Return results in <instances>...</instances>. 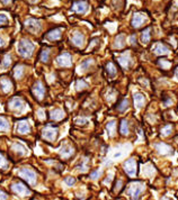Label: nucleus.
Listing matches in <instances>:
<instances>
[{
    "label": "nucleus",
    "instance_id": "obj_1",
    "mask_svg": "<svg viewBox=\"0 0 178 200\" xmlns=\"http://www.w3.org/2000/svg\"><path fill=\"white\" fill-rule=\"evenodd\" d=\"M17 51H18L19 55H22L23 57H29L32 55V53L34 51V45L27 40H22L18 43L17 46Z\"/></svg>",
    "mask_w": 178,
    "mask_h": 200
},
{
    "label": "nucleus",
    "instance_id": "obj_2",
    "mask_svg": "<svg viewBox=\"0 0 178 200\" xmlns=\"http://www.w3.org/2000/svg\"><path fill=\"white\" fill-rule=\"evenodd\" d=\"M144 185L141 182H133L131 183L130 188H128V194L131 196L132 199H137L140 197V194L143 192Z\"/></svg>",
    "mask_w": 178,
    "mask_h": 200
},
{
    "label": "nucleus",
    "instance_id": "obj_3",
    "mask_svg": "<svg viewBox=\"0 0 178 200\" xmlns=\"http://www.w3.org/2000/svg\"><path fill=\"white\" fill-rule=\"evenodd\" d=\"M19 177L23 178L25 181H27L29 185H35L36 182V174H35L34 171H32L31 169H27V168H24L19 171Z\"/></svg>",
    "mask_w": 178,
    "mask_h": 200
},
{
    "label": "nucleus",
    "instance_id": "obj_4",
    "mask_svg": "<svg viewBox=\"0 0 178 200\" xmlns=\"http://www.w3.org/2000/svg\"><path fill=\"white\" fill-rule=\"evenodd\" d=\"M9 108L11 109V110L20 114V113L25 109V104H24V101H23L20 98L15 97V98H13L9 101Z\"/></svg>",
    "mask_w": 178,
    "mask_h": 200
},
{
    "label": "nucleus",
    "instance_id": "obj_5",
    "mask_svg": "<svg viewBox=\"0 0 178 200\" xmlns=\"http://www.w3.org/2000/svg\"><path fill=\"white\" fill-rule=\"evenodd\" d=\"M25 25H26V28H27L29 32H32V33H38L42 28L41 22L37 20V19H34V18L27 19L26 23H25Z\"/></svg>",
    "mask_w": 178,
    "mask_h": 200
},
{
    "label": "nucleus",
    "instance_id": "obj_6",
    "mask_svg": "<svg viewBox=\"0 0 178 200\" xmlns=\"http://www.w3.org/2000/svg\"><path fill=\"white\" fill-rule=\"evenodd\" d=\"M124 170L128 177H134L137 174V162L134 159H130L125 162Z\"/></svg>",
    "mask_w": 178,
    "mask_h": 200
},
{
    "label": "nucleus",
    "instance_id": "obj_7",
    "mask_svg": "<svg viewBox=\"0 0 178 200\" xmlns=\"http://www.w3.org/2000/svg\"><path fill=\"white\" fill-rule=\"evenodd\" d=\"M88 2L85 1V0H79V1H76L72 5V10L77 14H86L88 11Z\"/></svg>",
    "mask_w": 178,
    "mask_h": 200
},
{
    "label": "nucleus",
    "instance_id": "obj_8",
    "mask_svg": "<svg viewBox=\"0 0 178 200\" xmlns=\"http://www.w3.org/2000/svg\"><path fill=\"white\" fill-rule=\"evenodd\" d=\"M56 64L60 66H71L72 57L69 53H63L56 59Z\"/></svg>",
    "mask_w": 178,
    "mask_h": 200
},
{
    "label": "nucleus",
    "instance_id": "obj_9",
    "mask_svg": "<svg viewBox=\"0 0 178 200\" xmlns=\"http://www.w3.org/2000/svg\"><path fill=\"white\" fill-rule=\"evenodd\" d=\"M11 190H13L16 194H18V196H27V194H31L29 189H27V187H25V185H22V183H14V185H11Z\"/></svg>",
    "mask_w": 178,
    "mask_h": 200
},
{
    "label": "nucleus",
    "instance_id": "obj_10",
    "mask_svg": "<svg viewBox=\"0 0 178 200\" xmlns=\"http://www.w3.org/2000/svg\"><path fill=\"white\" fill-rule=\"evenodd\" d=\"M145 22H147V16L143 15V14H140V12H137L132 18V26L133 27H140Z\"/></svg>",
    "mask_w": 178,
    "mask_h": 200
},
{
    "label": "nucleus",
    "instance_id": "obj_11",
    "mask_svg": "<svg viewBox=\"0 0 178 200\" xmlns=\"http://www.w3.org/2000/svg\"><path fill=\"white\" fill-rule=\"evenodd\" d=\"M58 136V130L56 128H52V127H47L43 130V137L47 141H54Z\"/></svg>",
    "mask_w": 178,
    "mask_h": 200
},
{
    "label": "nucleus",
    "instance_id": "obj_12",
    "mask_svg": "<svg viewBox=\"0 0 178 200\" xmlns=\"http://www.w3.org/2000/svg\"><path fill=\"white\" fill-rule=\"evenodd\" d=\"M119 63L121 64V66H122L123 69L128 70V69L130 68V64H131V56H130V53L126 52L119 56Z\"/></svg>",
    "mask_w": 178,
    "mask_h": 200
},
{
    "label": "nucleus",
    "instance_id": "obj_13",
    "mask_svg": "<svg viewBox=\"0 0 178 200\" xmlns=\"http://www.w3.org/2000/svg\"><path fill=\"white\" fill-rule=\"evenodd\" d=\"M33 92L34 95L37 97L38 99H42L44 97V93H45V88L43 87L41 81H37L35 83L34 87H33Z\"/></svg>",
    "mask_w": 178,
    "mask_h": 200
},
{
    "label": "nucleus",
    "instance_id": "obj_14",
    "mask_svg": "<svg viewBox=\"0 0 178 200\" xmlns=\"http://www.w3.org/2000/svg\"><path fill=\"white\" fill-rule=\"evenodd\" d=\"M61 32L62 29L61 28H54L52 31H50L45 35V38L49 40H58L61 38Z\"/></svg>",
    "mask_w": 178,
    "mask_h": 200
},
{
    "label": "nucleus",
    "instance_id": "obj_15",
    "mask_svg": "<svg viewBox=\"0 0 178 200\" xmlns=\"http://www.w3.org/2000/svg\"><path fill=\"white\" fill-rule=\"evenodd\" d=\"M156 150L159 152L160 154H163V155H169V154H172V148L167 145L166 143H159V144L156 145Z\"/></svg>",
    "mask_w": 178,
    "mask_h": 200
},
{
    "label": "nucleus",
    "instance_id": "obj_16",
    "mask_svg": "<svg viewBox=\"0 0 178 200\" xmlns=\"http://www.w3.org/2000/svg\"><path fill=\"white\" fill-rule=\"evenodd\" d=\"M29 132H31V126H29L28 121L23 120V121H19L17 124V133H19V134H27Z\"/></svg>",
    "mask_w": 178,
    "mask_h": 200
},
{
    "label": "nucleus",
    "instance_id": "obj_17",
    "mask_svg": "<svg viewBox=\"0 0 178 200\" xmlns=\"http://www.w3.org/2000/svg\"><path fill=\"white\" fill-rule=\"evenodd\" d=\"M134 104H135V107L139 109V108H142L145 104V98H144V96L140 92H135L134 93Z\"/></svg>",
    "mask_w": 178,
    "mask_h": 200
},
{
    "label": "nucleus",
    "instance_id": "obj_18",
    "mask_svg": "<svg viewBox=\"0 0 178 200\" xmlns=\"http://www.w3.org/2000/svg\"><path fill=\"white\" fill-rule=\"evenodd\" d=\"M11 87H13V84H11V82H10L8 78H1L0 79V88L2 89L3 92H9L10 90H11Z\"/></svg>",
    "mask_w": 178,
    "mask_h": 200
},
{
    "label": "nucleus",
    "instance_id": "obj_19",
    "mask_svg": "<svg viewBox=\"0 0 178 200\" xmlns=\"http://www.w3.org/2000/svg\"><path fill=\"white\" fill-rule=\"evenodd\" d=\"M84 40H85V37L81 33H75V34L71 36V40L73 42L75 45H77V46H81L82 44H84Z\"/></svg>",
    "mask_w": 178,
    "mask_h": 200
},
{
    "label": "nucleus",
    "instance_id": "obj_20",
    "mask_svg": "<svg viewBox=\"0 0 178 200\" xmlns=\"http://www.w3.org/2000/svg\"><path fill=\"white\" fill-rule=\"evenodd\" d=\"M154 53L157 55H163V54H168L169 53V49L167 46H165L163 44L158 43L154 47Z\"/></svg>",
    "mask_w": 178,
    "mask_h": 200
},
{
    "label": "nucleus",
    "instance_id": "obj_21",
    "mask_svg": "<svg viewBox=\"0 0 178 200\" xmlns=\"http://www.w3.org/2000/svg\"><path fill=\"white\" fill-rule=\"evenodd\" d=\"M60 154H61V156L62 157H70L73 154V150H72L71 146H69V145H63L62 148H61V151H60Z\"/></svg>",
    "mask_w": 178,
    "mask_h": 200
},
{
    "label": "nucleus",
    "instance_id": "obj_22",
    "mask_svg": "<svg viewBox=\"0 0 178 200\" xmlns=\"http://www.w3.org/2000/svg\"><path fill=\"white\" fill-rule=\"evenodd\" d=\"M11 148H13L17 154H19V155H25V154L27 153L25 146L22 144H19V143H15V144L11 146Z\"/></svg>",
    "mask_w": 178,
    "mask_h": 200
},
{
    "label": "nucleus",
    "instance_id": "obj_23",
    "mask_svg": "<svg viewBox=\"0 0 178 200\" xmlns=\"http://www.w3.org/2000/svg\"><path fill=\"white\" fill-rule=\"evenodd\" d=\"M63 117H64V113L61 109H54L51 113V118L54 120H61Z\"/></svg>",
    "mask_w": 178,
    "mask_h": 200
},
{
    "label": "nucleus",
    "instance_id": "obj_24",
    "mask_svg": "<svg viewBox=\"0 0 178 200\" xmlns=\"http://www.w3.org/2000/svg\"><path fill=\"white\" fill-rule=\"evenodd\" d=\"M124 45H125V36L123 34H121L115 38V44H114V46H115L116 49H122V47H124Z\"/></svg>",
    "mask_w": 178,
    "mask_h": 200
},
{
    "label": "nucleus",
    "instance_id": "obj_25",
    "mask_svg": "<svg viewBox=\"0 0 178 200\" xmlns=\"http://www.w3.org/2000/svg\"><path fill=\"white\" fill-rule=\"evenodd\" d=\"M150 37H151V28H147V29H144L142 35H141V40H142V43L143 44H147L149 40H150Z\"/></svg>",
    "mask_w": 178,
    "mask_h": 200
},
{
    "label": "nucleus",
    "instance_id": "obj_26",
    "mask_svg": "<svg viewBox=\"0 0 178 200\" xmlns=\"http://www.w3.org/2000/svg\"><path fill=\"white\" fill-rule=\"evenodd\" d=\"M24 72H25V68L23 65H17L14 70V74H15V78L16 79H20V78L24 75Z\"/></svg>",
    "mask_w": 178,
    "mask_h": 200
},
{
    "label": "nucleus",
    "instance_id": "obj_27",
    "mask_svg": "<svg viewBox=\"0 0 178 200\" xmlns=\"http://www.w3.org/2000/svg\"><path fill=\"white\" fill-rule=\"evenodd\" d=\"M119 132L122 135H128V120L123 119L121 121V126H119Z\"/></svg>",
    "mask_w": 178,
    "mask_h": 200
},
{
    "label": "nucleus",
    "instance_id": "obj_28",
    "mask_svg": "<svg viewBox=\"0 0 178 200\" xmlns=\"http://www.w3.org/2000/svg\"><path fill=\"white\" fill-rule=\"evenodd\" d=\"M9 130V123L6 118L0 117V132H7Z\"/></svg>",
    "mask_w": 178,
    "mask_h": 200
},
{
    "label": "nucleus",
    "instance_id": "obj_29",
    "mask_svg": "<svg viewBox=\"0 0 178 200\" xmlns=\"http://www.w3.org/2000/svg\"><path fill=\"white\" fill-rule=\"evenodd\" d=\"M10 64H11V56H10V55H6V56H5V59L2 60V62H1V65H0V68L2 69V70H5V69L9 68Z\"/></svg>",
    "mask_w": 178,
    "mask_h": 200
},
{
    "label": "nucleus",
    "instance_id": "obj_30",
    "mask_svg": "<svg viewBox=\"0 0 178 200\" xmlns=\"http://www.w3.org/2000/svg\"><path fill=\"white\" fill-rule=\"evenodd\" d=\"M106 70H107V73L110 74V77H115L116 75V68L112 62H110V63L106 65Z\"/></svg>",
    "mask_w": 178,
    "mask_h": 200
},
{
    "label": "nucleus",
    "instance_id": "obj_31",
    "mask_svg": "<svg viewBox=\"0 0 178 200\" xmlns=\"http://www.w3.org/2000/svg\"><path fill=\"white\" fill-rule=\"evenodd\" d=\"M115 127H116V124L114 120H113V121H110V123H107L106 130H107V132L110 133V136H114V134H115Z\"/></svg>",
    "mask_w": 178,
    "mask_h": 200
},
{
    "label": "nucleus",
    "instance_id": "obj_32",
    "mask_svg": "<svg viewBox=\"0 0 178 200\" xmlns=\"http://www.w3.org/2000/svg\"><path fill=\"white\" fill-rule=\"evenodd\" d=\"M93 63H94V61H93V60H86V61H84L81 63V64H80V66H79V70L80 71H86V70H88V69H89V66H90L91 64H93Z\"/></svg>",
    "mask_w": 178,
    "mask_h": 200
},
{
    "label": "nucleus",
    "instance_id": "obj_33",
    "mask_svg": "<svg viewBox=\"0 0 178 200\" xmlns=\"http://www.w3.org/2000/svg\"><path fill=\"white\" fill-rule=\"evenodd\" d=\"M171 133H172V126H171V125H167V126H165L163 130H161V135H163V137H166V136H169Z\"/></svg>",
    "mask_w": 178,
    "mask_h": 200
},
{
    "label": "nucleus",
    "instance_id": "obj_34",
    "mask_svg": "<svg viewBox=\"0 0 178 200\" xmlns=\"http://www.w3.org/2000/svg\"><path fill=\"white\" fill-rule=\"evenodd\" d=\"M88 87V84L86 82H85L84 80H78L77 82H76V89L78 90V91H80V90H84L86 89Z\"/></svg>",
    "mask_w": 178,
    "mask_h": 200
},
{
    "label": "nucleus",
    "instance_id": "obj_35",
    "mask_svg": "<svg viewBox=\"0 0 178 200\" xmlns=\"http://www.w3.org/2000/svg\"><path fill=\"white\" fill-rule=\"evenodd\" d=\"M128 108V99H123L122 101H121V104H119V110L123 113V111H125Z\"/></svg>",
    "mask_w": 178,
    "mask_h": 200
},
{
    "label": "nucleus",
    "instance_id": "obj_36",
    "mask_svg": "<svg viewBox=\"0 0 178 200\" xmlns=\"http://www.w3.org/2000/svg\"><path fill=\"white\" fill-rule=\"evenodd\" d=\"M158 63H159V65L163 69H169L170 66H171V63H170V62H168L167 60H163V59L159 60V62H158Z\"/></svg>",
    "mask_w": 178,
    "mask_h": 200
},
{
    "label": "nucleus",
    "instance_id": "obj_37",
    "mask_svg": "<svg viewBox=\"0 0 178 200\" xmlns=\"http://www.w3.org/2000/svg\"><path fill=\"white\" fill-rule=\"evenodd\" d=\"M49 59H50V52H49L47 49H45V51H43L42 54H41V61L47 62L49 61Z\"/></svg>",
    "mask_w": 178,
    "mask_h": 200
},
{
    "label": "nucleus",
    "instance_id": "obj_38",
    "mask_svg": "<svg viewBox=\"0 0 178 200\" xmlns=\"http://www.w3.org/2000/svg\"><path fill=\"white\" fill-rule=\"evenodd\" d=\"M64 183L69 187H71L76 183V179L75 178H71V177H68V178L64 179Z\"/></svg>",
    "mask_w": 178,
    "mask_h": 200
},
{
    "label": "nucleus",
    "instance_id": "obj_39",
    "mask_svg": "<svg viewBox=\"0 0 178 200\" xmlns=\"http://www.w3.org/2000/svg\"><path fill=\"white\" fill-rule=\"evenodd\" d=\"M100 174H102V171H100V170H96V171H94V172H91L90 178L93 179V180H96V179L99 178Z\"/></svg>",
    "mask_w": 178,
    "mask_h": 200
},
{
    "label": "nucleus",
    "instance_id": "obj_40",
    "mask_svg": "<svg viewBox=\"0 0 178 200\" xmlns=\"http://www.w3.org/2000/svg\"><path fill=\"white\" fill-rule=\"evenodd\" d=\"M8 23V17L5 14H0V25H5Z\"/></svg>",
    "mask_w": 178,
    "mask_h": 200
},
{
    "label": "nucleus",
    "instance_id": "obj_41",
    "mask_svg": "<svg viewBox=\"0 0 178 200\" xmlns=\"http://www.w3.org/2000/svg\"><path fill=\"white\" fill-rule=\"evenodd\" d=\"M5 168H7V162L5 160V157L0 154V169H5Z\"/></svg>",
    "mask_w": 178,
    "mask_h": 200
},
{
    "label": "nucleus",
    "instance_id": "obj_42",
    "mask_svg": "<svg viewBox=\"0 0 178 200\" xmlns=\"http://www.w3.org/2000/svg\"><path fill=\"white\" fill-rule=\"evenodd\" d=\"M87 123H88L87 118H77L76 119V124H78V125H84V124H87Z\"/></svg>",
    "mask_w": 178,
    "mask_h": 200
},
{
    "label": "nucleus",
    "instance_id": "obj_43",
    "mask_svg": "<svg viewBox=\"0 0 178 200\" xmlns=\"http://www.w3.org/2000/svg\"><path fill=\"white\" fill-rule=\"evenodd\" d=\"M37 114H38V118H40V119H43L44 118V110L43 109H40V110L37 111Z\"/></svg>",
    "mask_w": 178,
    "mask_h": 200
},
{
    "label": "nucleus",
    "instance_id": "obj_44",
    "mask_svg": "<svg viewBox=\"0 0 178 200\" xmlns=\"http://www.w3.org/2000/svg\"><path fill=\"white\" fill-rule=\"evenodd\" d=\"M7 194H5V192H2V191H0V199H7Z\"/></svg>",
    "mask_w": 178,
    "mask_h": 200
},
{
    "label": "nucleus",
    "instance_id": "obj_45",
    "mask_svg": "<svg viewBox=\"0 0 178 200\" xmlns=\"http://www.w3.org/2000/svg\"><path fill=\"white\" fill-rule=\"evenodd\" d=\"M130 42H131V44H133V45H135V43H137V38H135V36L133 35V36L130 38Z\"/></svg>",
    "mask_w": 178,
    "mask_h": 200
},
{
    "label": "nucleus",
    "instance_id": "obj_46",
    "mask_svg": "<svg viewBox=\"0 0 178 200\" xmlns=\"http://www.w3.org/2000/svg\"><path fill=\"white\" fill-rule=\"evenodd\" d=\"M121 185H122V182L121 181L117 182V185H116V190H119V189L121 188Z\"/></svg>",
    "mask_w": 178,
    "mask_h": 200
},
{
    "label": "nucleus",
    "instance_id": "obj_47",
    "mask_svg": "<svg viewBox=\"0 0 178 200\" xmlns=\"http://www.w3.org/2000/svg\"><path fill=\"white\" fill-rule=\"evenodd\" d=\"M175 79L178 81V68L176 69V71H175Z\"/></svg>",
    "mask_w": 178,
    "mask_h": 200
},
{
    "label": "nucleus",
    "instance_id": "obj_48",
    "mask_svg": "<svg viewBox=\"0 0 178 200\" xmlns=\"http://www.w3.org/2000/svg\"><path fill=\"white\" fill-rule=\"evenodd\" d=\"M121 155H122V152H119V153H116L115 155H114V157L116 159V157H119Z\"/></svg>",
    "mask_w": 178,
    "mask_h": 200
},
{
    "label": "nucleus",
    "instance_id": "obj_49",
    "mask_svg": "<svg viewBox=\"0 0 178 200\" xmlns=\"http://www.w3.org/2000/svg\"><path fill=\"white\" fill-rule=\"evenodd\" d=\"M3 43H5V40H3V38H2V37H0V46H2Z\"/></svg>",
    "mask_w": 178,
    "mask_h": 200
},
{
    "label": "nucleus",
    "instance_id": "obj_50",
    "mask_svg": "<svg viewBox=\"0 0 178 200\" xmlns=\"http://www.w3.org/2000/svg\"><path fill=\"white\" fill-rule=\"evenodd\" d=\"M1 1H2L3 3H6V5H7V3H9L10 0H1Z\"/></svg>",
    "mask_w": 178,
    "mask_h": 200
},
{
    "label": "nucleus",
    "instance_id": "obj_51",
    "mask_svg": "<svg viewBox=\"0 0 178 200\" xmlns=\"http://www.w3.org/2000/svg\"><path fill=\"white\" fill-rule=\"evenodd\" d=\"M29 1H31V2H36L37 0H29Z\"/></svg>",
    "mask_w": 178,
    "mask_h": 200
}]
</instances>
